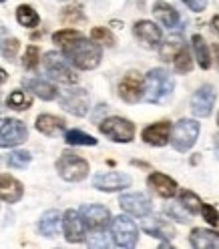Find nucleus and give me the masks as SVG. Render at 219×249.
<instances>
[{"instance_id": "nucleus-7", "label": "nucleus", "mask_w": 219, "mask_h": 249, "mask_svg": "<svg viewBox=\"0 0 219 249\" xmlns=\"http://www.w3.org/2000/svg\"><path fill=\"white\" fill-rule=\"evenodd\" d=\"M44 69L55 81H58L62 85H74L76 81H79V76H76L74 71L69 67L67 58L62 54H58V53H55V51L44 54Z\"/></svg>"}, {"instance_id": "nucleus-34", "label": "nucleus", "mask_w": 219, "mask_h": 249, "mask_svg": "<svg viewBox=\"0 0 219 249\" xmlns=\"http://www.w3.org/2000/svg\"><path fill=\"white\" fill-rule=\"evenodd\" d=\"M91 40H95L97 44H105V46H115V36L109 28L105 26H95L91 30Z\"/></svg>"}, {"instance_id": "nucleus-3", "label": "nucleus", "mask_w": 219, "mask_h": 249, "mask_svg": "<svg viewBox=\"0 0 219 249\" xmlns=\"http://www.w3.org/2000/svg\"><path fill=\"white\" fill-rule=\"evenodd\" d=\"M199 133H201V124L195 119H179L173 127H171L169 143L175 151L187 153V151H191L193 145L197 143Z\"/></svg>"}, {"instance_id": "nucleus-17", "label": "nucleus", "mask_w": 219, "mask_h": 249, "mask_svg": "<svg viewBox=\"0 0 219 249\" xmlns=\"http://www.w3.org/2000/svg\"><path fill=\"white\" fill-rule=\"evenodd\" d=\"M147 185L163 199H173L179 191L177 181L173 177L165 175V173H159V171H153V173L147 177Z\"/></svg>"}, {"instance_id": "nucleus-15", "label": "nucleus", "mask_w": 219, "mask_h": 249, "mask_svg": "<svg viewBox=\"0 0 219 249\" xmlns=\"http://www.w3.org/2000/svg\"><path fill=\"white\" fill-rule=\"evenodd\" d=\"M133 179L127 173H117V171H111V173H101L92 179V187L105 193H115V191H123L131 187Z\"/></svg>"}, {"instance_id": "nucleus-36", "label": "nucleus", "mask_w": 219, "mask_h": 249, "mask_svg": "<svg viewBox=\"0 0 219 249\" xmlns=\"http://www.w3.org/2000/svg\"><path fill=\"white\" fill-rule=\"evenodd\" d=\"M183 46V42L179 38H173V40H167V42H161L159 46V54H161V60H173V56L179 53V49Z\"/></svg>"}, {"instance_id": "nucleus-18", "label": "nucleus", "mask_w": 219, "mask_h": 249, "mask_svg": "<svg viewBox=\"0 0 219 249\" xmlns=\"http://www.w3.org/2000/svg\"><path fill=\"white\" fill-rule=\"evenodd\" d=\"M171 124L169 121H159V123H153L149 127L143 129L141 137L147 145H153V147H165L169 145V135H171Z\"/></svg>"}, {"instance_id": "nucleus-22", "label": "nucleus", "mask_w": 219, "mask_h": 249, "mask_svg": "<svg viewBox=\"0 0 219 249\" xmlns=\"http://www.w3.org/2000/svg\"><path fill=\"white\" fill-rule=\"evenodd\" d=\"M22 85H24L26 90H30L33 95H36L42 101H55L58 97L56 87L49 81H44V79H24Z\"/></svg>"}, {"instance_id": "nucleus-16", "label": "nucleus", "mask_w": 219, "mask_h": 249, "mask_svg": "<svg viewBox=\"0 0 219 249\" xmlns=\"http://www.w3.org/2000/svg\"><path fill=\"white\" fill-rule=\"evenodd\" d=\"M62 231H65V237L71 243H81L87 239V227L83 223V217L79 211L69 209L65 215H62Z\"/></svg>"}, {"instance_id": "nucleus-38", "label": "nucleus", "mask_w": 219, "mask_h": 249, "mask_svg": "<svg viewBox=\"0 0 219 249\" xmlns=\"http://www.w3.org/2000/svg\"><path fill=\"white\" fill-rule=\"evenodd\" d=\"M18 49H20L18 38L6 36V38H4V42H2V46H0V53H2V56H4V58L14 60V58H17V54H18Z\"/></svg>"}, {"instance_id": "nucleus-25", "label": "nucleus", "mask_w": 219, "mask_h": 249, "mask_svg": "<svg viewBox=\"0 0 219 249\" xmlns=\"http://www.w3.org/2000/svg\"><path fill=\"white\" fill-rule=\"evenodd\" d=\"M60 213L56 209H51L42 213L40 221H38V231L42 233L44 237H56L58 235V229H60Z\"/></svg>"}, {"instance_id": "nucleus-44", "label": "nucleus", "mask_w": 219, "mask_h": 249, "mask_svg": "<svg viewBox=\"0 0 219 249\" xmlns=\"http://www.w3.org/2000/svg\"><path fill=\"white\" fill-rule=\"evenodd\" d=\"M6 36H8V30L4 26H0V46H2V42H4Z\"/></svg>"}, {"instance_id": "nucleus-40", "label": "nucleus", "mask_w": 219, "mask_h": 249, "mask_svg": "<svg viewBox=\"0 0 219 249\" xmlns=\"http://www.w3.org/2000/svg\"><path fill=\"white\" fill-rule=\"evenodd\" d=\"M76 36H81V33L79 30H73V28H65V30H58V33H55L53 35V40L56 42V44H67V42H71L73 38H76Z\"/></svg>"}, {"instance_id": "nucleus-4", "label": "nucleus", "mask_w": 219, "mask_h": 249, "mask_svg": "<svg viewBox=\"0 0 219 249\" xmlns=\"http://www.w3.org/2000/svg\"><path fill=\"white\" fill-rule=\"evenodd\" d=\"M56 171L60 179H65L69 183H79L89 177V161L79 157L76 153L65 151L56 161Z\"/></svg>"}, {"instance_id": "nucleus-29", "label": "nucleus", "mask_w": 219, "mask_h": 249, "mask_svg": "<svg viewBox=\"0 0 219 249\" xmlns=\"http://www.w3.org/2000/svg\"><path fill=\"white\" fill-rule=\"evenodd\" d=\"M17 20H18V24L24 26V28H35V26H38L40 17H38V12H36L33 6L20 4V6L17 8Z\"/></svg>"}, {"instance_id": "nucleus-26", "label": "nucleus", "mask_w": 219, "mask_h": 249, "mask_svg": "<svg viewBox=\"0 0 219 249\" xmlns=\"http://www.w3.org/2000/svg\"><path fill=\"white\" fill-rule=\"evenodd\" d=\"M191 44H193V53H195V58H197V65L203 71L211 69V53H209V46H207L205 38H203L201 35H193Z\"/></svg>"}, {"instance_id": "nucleus-46", "label": "nucleus", "mask_w": 219, "mask_h": 249, "mask_svg": "<svg viewBox=\"0 0 219 249\" xmlns=\"http://www.w3.org/2000/svg\"><path fill=\"white\" fill-rule=\"evenodd\" d=\"M213 53H215V58H217V69H219V44L213 46Z\"/></svg>"}, {"instance_id": "nucleus-14", "label": "nucleus", "mask_w": 219, "mask_h": 249, "mask_svg": "<svg viewBox=\"0 0 219 249\" xmlns=\"http://www.w3.org/2000/svg\"><path fill=\"white\" fill-rule=\"evenodd\" d=\"M119 205L125 213L133 217H147L153 211V203L145 193H125L119 199Z\"/></svg>"}, {"instance_id": "nucleus-13", "label": "nucleus", "mask_w": 219, "mask_h": 249, "mask_svg": "<svg viewBox=\"0 0 219 249\" xmlns=\"http://www.w3.org/2000/svg\"><path fill=\"white\" fill-rule=\"evenodd\" d=\"M133 35L135 38L145 46V49H159L163 42V30L151 22V20H139L133 26Z\"/></svg>"}, {"instance_id": "nucleus-27", "label": "nucleus", "mask_w": 219, "mask_h": 249, "mask_svg": "<svg viewBox=\"0 0 219 249\" xmlns=\"http://www.w3.org/2000/svg\"><path fill=\"white\" fill-rule=\"evenodd\" d=\"M171 62H173L175 72H179V74H189L193 71V58H191V53H189V49H187L185 44L179 49V53L173 56Z\"/></svg>"}, {"instance_id": "nucleus-1", "label": "nucleus", "mask_w": 219, "mask_h": 249, "mask_svg": "<svg viewBox=\"0 0 219 249\" xmlns=\"http://www.w3.org/2000/svg\"><path fill=\"white\" fill-rule=\"evenodd\" d=\"M62 56H65L73 67L81 69V71H92L101 65L103 51L101 44L95 40H87L83 35L73 38L71 42L62 44Z\"/></svg>"}, {"instance_id": "nucleus-19", "label": "nucleus", "mask_w": 219, "mask_h": 249, "mask_svg": "<svg viewBox=\"0 0 219 249\" xmlns=\"http://www.w3.org/2000/svg\"><path fill=\"white\" fill-rule=\"evenodd\" d=\"M143 231L147 233V235L151 237H157V239H173L177 233H175V227L171 225L167 219H163V217H149V219L143 221Z\"/></svg>"}, {"instance_id": "nucleus-9", "label": "nucleus", "mask_w": 219, "mask_h": 249, "mask_svg": "<svg viewBox=\"0 0 219 249\" xmlns=\"http://www.w3.org/2000/svg\"><path fill=\"white\" fill-rule=\"evenodd\" d=\"M143 89H145V79L141 76V72L131 71L121 79L119 83V97L125 103H139L143 99Z\"/></svg>"}, {"instance_id": "nucleus-12", "label": "nucleus", "mask_w": 219, "mask_h": 249, "mask_svg": "<svg viewBox=\"0 0 219 249\" xmlns=\"http://www.w3.org/2000/svg\"><path fill=\"white\" fill-rule=\"evenodd\" d=\"M85 227H89L91 231H105L111 225V211L105 205H83L79 209Z\"/></svg>"}, {"instance_id": "nucleus-48", "label": "nucleus", "mask_w": 219, "mask_h": 249, "mask_svg": "<svg viewBox=\"0 0 219 249\" xmlns=\"http://www.w3.org/2000/svg\"><path fill=\"white\" fill-rule=\"evenodd\" d=\"M217 127H219V115H217Z\"/></svg>"}, {"instance_id": "nucleus-20", "label": "nucleus", "mask_w": 219, "mask_h": 249, "mask_svg": "<svg viewBox=\"0 0 219 249\" xmlns=\"http://www.w3.org/2000/svg\"><path fill=\"white\" fill-rule=\"evenodd\" d=\"M24 195V187L12 175H0V201L4 203H18Z\"/></svg>"}, {"instance_id": "nucleus-23", "label": "nucleus", "mask_w": 219, "mask_h": 249, "mask_svg": "<svg viewBox=\"0 0 219 249\" xmlns=\"http://www.w3.org/2000/svg\"><path fill=\"white\" fill-rule=\"evenodd\" d=\"M153 14L169 30L171 28H177V24H179V12L173 6H171L169 2H165V0H157V2L153 4Z\"/></svg>"}, {"instance_id": "nucleus-37", "label": "nucleus", "mask_w": 219, "mask_h": 249, "mask_svg": "<svg viewBox=\"0 0 219 249\" xmlns=\"http://www.w3.org/2000/svg\"><path fill=\"white\" fill-rule=\"evenodd\" d=\"M38 62H40V51H38V46L35 44H30L26 53H24V58H22V67L26 71H35L38 67Z\"/></svg>"}, {"instance_id": "nucleus-45", "label": "nucleus", "mask_w": 219, "mask_h": 249, "mask_svg": "<svg viewBox=\"0 0 219 249\" xmlns=\"http://www.w3.org/2000/svg\"><path fill=\"white\" fill-rule=\"evenodd\" d=\"M6 79H8V74H6V71H4V69H0V85H2V83H4Z\"/></svg>"}, {"instance_id": "nucleus-39", "label": "nucleus", "mask_w": 219, "mask_h": 249, "mask_svg": "<svg viewBox=\"0 0 219 249\" xmlns=\"http://www.w3.org/2000/svg\"><path fill=\"white\" fill-rule=\"evenodd\" d=\"M199 213H201V217H203V219H205L209 225L219 227V211H217L213 205H209V203H201Z\"/></svg>"}, {"instance_id": "nucleus-49", "label": "nucleus", "mask_w": 219, "mask_h": 249, "mask_svg": "<svg viewBox=\"0 0 219 249\" xmlns=\"http://www.w3.org/2000/svg\"><path fill=\"white\" fill-rule=\"evenodd\" d=\"M0 2H6V0H0Z\"/></svg>"}, {"instance_id": "nucleus-31", "label": "nucleus", "mask_w": 219, "mask_h": 249, "mask_svg": "<svg viewBox=\"0 0 219 249\" xmlns=\"http://www.w3.org/2000/svg\"><path fill=\"white\" fill-rule=\"evenodd\" d=\"M6 105L12 111H26V108H30V105H33V99L22 90H12L6 99Z\"/></svg>"}, {"instance_id": "nucleus-8", "label": "nucleus", "mask_w": 219, "mask_h": 249, "mask_svg": "<svg viewBox=\"0 0 219 249\" xmlns=\"http://www.w3.org/2000/svg\"><path fill=\"white\" fill-rule=\"evenodd\" d=\"M215 101H217V90L213 89V85L199 87L191 97V113L199 119H207L213 113Z\"/></svg>"}, {"instance_id": "nucleus-11", "label": "nucleus", "mask_w": 219, "mask_h": 249, "mask_svg": "<svg viewBox=\"0 0 219 249\" xmlns=\"http://www.w3.org/2000/svg\"><path fill=\"white\" fill-rule=\"evenodd\" d=\"M60 107L74 117H85L91 107L89 92L85 89H69V90H65V95L60 97Z\"/></svg>"}, {"instance_id": "nucleus-47", "label": "nucleus", "mask_w": 219, "mask_h": 249, "mask_svg": "<svg viewBox=\"0 0 219 249\" xmlns=\"http://www.w3.org/2000/svg\"><path fill=\"white\" fill-rule=\"evenodd\" d=\"M215 149L219 151V135H215Z\"/></svg>"}, {"instance_id": "nucleus-5", "label": "nucleus", "mask_w": 219, "mask_h": 249, "mask_svg": "<svg viewBox=\"0 0 219 249\" xmlns=\"http://www.w3.org/2000/svg\"><path fill=\"white\" fill-rule=\"evenodd\" d=\"M111 237L119 247H135L139 241V229L127 215H117L111 219Z\"/></svg>"}, {"instance_id": "nucleus-28", "label": "nucleus", "mask_w": 219, "mask_h": 249, "mask_svg": "<svg viewBox=\"0 0 219 249\" xmlns=\"http://www.w3.org/2000/svg\"><path fill=\"white\" fill-rule=\"evenodd\" d=\"M65 141H67V145H73V147H95V145L99 143L92 135L83 133V131H79V129L67 131V133H65Z\"/></svg>"}, {"instance_id": "nucleus-6", "label": "nucleus", "mask_w": 219, "mask_h": 249, "mask_svg": "<svg viewBox=\"0 0 219 249\" xmlns=\"http://www.w3.org/2000/svg\"><path fill=\"white\" fill-rule=\"evenodd\" d=\"M99 131L115 143H131L135 139V124L123 117H109L101 121Z\"/></svg>"}, {"instance_id": "nucleus-30", "label": "nucleus", "mask_w": 219, "mask_h": 249, "mask_svg": "<svg viewBox=\"0 0 219 249\" xmlns=\"http://www.w3.org/2000/svg\"><path fill=\"white\" fill-rule=\"evenodd\" d=\"M177 195H179V203L189 211L191 215H197L199 213V209H201V197L199 195H195L193 191H189V189H181V191H177Z\"/></svg>"}, {"instance_id": "nucleus-32", "label": "nucleus", "mask_w": 219, "mask_h": 249, "mask_svg": "<svg viewBox=\"0 0 219 249\" xmlns=\"http://www.w3.org/2000/svg\"><path fill=\"white\" fill-rule=\"evenodd\" d=\"M60 20L67 22V24H76V22H83L85 20V12L81 4H69L62 8L60 12Z\"/></svg>"}, {"instance_id": "nucleus-21", "label": "nucleus", "mask_w": 219, "mask_h": 249, "mask_svg": "<svg viewBox=\"0 0 219 249\" xmlns=\"http://www.w3.org/2000/svg\"><path fill=\"white\" fill-rule=\"evenodd\" d=\"M189 243L195 249H217L219 247V233L211 229L195 227L189 233Z\"/></svg>"}, {"instance_id": "nucleus-41", "label": "nucleus", "mask_w": 219, "mask_h": 249, "mask_svg": "<svg viewBox=\"0 0 219 249\" xmlns=\"http://www.w3.org/2000/svg\"><path fill=\"white\" fill-rule=\"evenodd\" d=\"M87 243L91 247H109L111 245V241L105 237V231H92L89 235V239H87Z\"/></svg>"}, {"instance_id": "nucleus-42", "label": "nucleus", "mask_w": 219, "mask_h": 249, "mask_svg": "<svg viewBox=\"0 0 219 249\" xmlns=\"http://www.w3.org/2000/svg\"><path fill=\"white\" fill-rule=\"evenodd\" d=\"M181 2L193 12H203L207 8V0H181Z\"/></svg>"}, {"instance_id": "nucleus-2", "label": "nucleus", "mask_w": 219, "mask_h": 249, "mask_svg": "<svg viewBox=\"0 0 219 249\" xmlns=\"http://www.w3.org/2000/svg\"><path fill=\"white\" fill-rule=\"evenodd\" d=\"M145 89H143V99L151 105H163L171 101L175 90V81L165 69H151L145 76Z\"/></svg>"}, {"instance_id": "nucleus-24", "label": "nucleus", "mask_w": 219, "mask_h": 249, "mask_svg": "<svg viewBox=\"0 0 219 249\" xmlns=\"http://www.w3.org/2000/svg\"><path fill=\"white\" fill-rule=\"evenodd\" d=\"M65 127H67V123L60 117H55V115H49V113L36 117V131L46 135V137H55V135L62 133Z\"/></svg>"}, {"instance_id": "nucleus-43", "label": "nucleus", "mask_w": 219, "mask_h": 249, "mask_svg": "<svg viewBox=\"0 0 219 249\" xmlns=\"http://www.w3.org/2000/svg\"><path fill=\"white\" fill-rule=\"evenodd\" d=\"M211 26H213L215 33L219 35V14H217V17H213V18H211Z\"/></svg>"}, {"instance_id": "nucleus-10", "label": "nucleus", "mask_w": 219, "mask_h": 249, "mask_svg": "<svg viewBox=\"0 0 219 249\" xmlns=\"http://www.w3.org/2000/svg\"><path fill=\"white\" fill-rule=\"evenodd\" d=\"M26 139H28V129L18 119H8L2 123V127H0V147L2 149L17 147V145L24 143Z\"/></svg>"}, {"instance_id": "nucleus-35", "label": "nucleus", "mask_w": 219, "mask_h": 249, "mask_svg": "<svg viewBox=\"0 0 219 249\" xmlns=\"http://www.w3.org/2000/svg\"><path fill=\"white\" fill-rule=\"evenodd\" d=\"M30 161H33V155L28 151H14L8 155V167L12 169H24L30 165Z\"/></svg>"}, {"instance_id": "nucleus-33", "label": "nucleus", "mask_w": 219, "mask_h": 249, "mask_svg": "<svg viewBox=\"0 0 219 249\" xmlns=\"http://www.w3.org/2000/svg\"><path fill=\"white\" fill-rule=\"evenodd\" d=\"M165 213L171 217V219H175V221H179V223H189V221H191V219H189L191 213L187 211V209L179 203V201H173V203H167V205H165Z\"/></svg>"}]
</instances>
